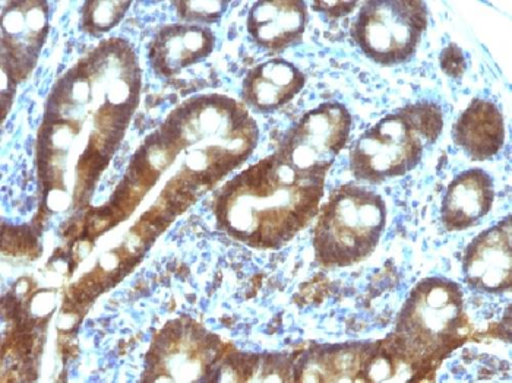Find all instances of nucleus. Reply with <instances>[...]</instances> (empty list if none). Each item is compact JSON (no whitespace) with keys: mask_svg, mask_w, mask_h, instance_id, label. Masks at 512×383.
I'll return each mask as SVG.
<instances>
[{"mask_svg":"<svg viewBox=\"0 0 512 383\" xmlns=\"http://www.w3.org/2000/svg\"><path fill=\"white\" fill-rule=\"evenodd\" d=\"M324 185L325 174L302 172L271 155L224 186L218 226L254 248H280L315 217Z\"/></svg>","mask_w":512,"mask_h":383,"instance_id":"nucleus-1","label":"nucleus"},{"mask_svg":"<svg viewBox=\"0 0 512 383\" xmlns=\"http://www.w3.org/2000/svg\"><path fill=\"white\" fill-rule=\"evenodd\" d=\"M461 287L448 278H425L410 291L394 331L379 348L394 369L395 382L428 378L467 340Z\"/></svg>","mask_w":512,"mask_h":383,"instance_id":"nucleus-2","label":"nucleus"},{"mask_svg":"<svg viewBox=\"0 0 512 383\" xmlns=\"http://www.w3.org/2000/svg\"><path fill=\"white\" fill-rule=\"evenodd\" d=\"M444 128L441 107L431 101L410 104L382 117L357 139L350 153V170L357 180L385 182L419 166L428 145Z\"/></svg>","mask_w":512,"mask_h":383,"instance_id":"nucleus-3","label":"nucleus"},{"mask_svg":"<svg viewBox=\"0 0 512 383\" xmlns=\"http://www.w3.org/2000/svg\"><path fill=\"white\" fill-rule=\"evenodd\" d=\"M387 224V205L363 186L335 189L314 233L316 258L327 267H350L372 255Z\"/></svg>","mask_w":512,"mask_h":383,"instance_id":"nucleus-4","label":"nucleus"},{"mask_svg":"<svg viewBox=\"0 0 512 383\" xmlns=\"http://www.w3.org/2000/svg\"><path fill=\"white\" fill-rule=\"evenodd\" d=\"M428 28V6L419 0H371L362 6L352 37L376 65L395 66L413 58Z\"/></svg>","mask_w":512,"mask_h":383,"instance_id":"nucleus-5","label":"nucleus"},{"mask_svg":"<svg viewBox=\"0 0 512 383\" xmlns=\"http://www.w3.org/2000/svg\"><path fill=\"white\" fill-rule=\"evenodd\" d=\"M352 125V116L343 104H324L297 123L277 155L302 172L327 174L346 147Z\"/></svg>","mask_w":512,"mask_h":383,"instance_id":"nucleus-6","label":"nucleus"},{"mask_svg":"<svg viewBox=\"0 0 512 383\" xmlns=\"http://www.w3.org/2000/svg\"><path fill=\"white\" fill-rule=\"evenodd\" d=\"M511 215L482 231L464 250V281L488 294L510 291L512 286Z\"/></svg>","mask_w":512,"mask_h":383,"instance_id":"nucleus-7","label":"nucleus"},{"mask_svg":"<svg viewBox=\"0 0 512 383\" xmlns=\"http://www.w3.org/2000/svg\"><path fill=\"white\" fill-rule=\"evenodd\" d=\"M495 183L491 174L470 169L455 176L442 199L441 220L445 230L463 231L491 212Z\"/></svg>","mask_w":512,"mask_h":383,"instance_id":"nucleus-8","label":"nucleus"},{"mask_svg":"<svg viewBox=\"0 0 512 383\" xmlns=\"http://www.w3.org/2000/svg\"><path fill=\"white\" fill-rule=\"evenodd\" d=\"M453 139L472 160H491L505 144L504 115L493 101L474 98L455 122Z\"/></svg>","mask_w":512,"mask_h":383,"instance_id":"nucleus-9","label":"nucleus"},{"mask_svg":"<svg viewBox=\"0 0 512 383\" xmlns=\"http://www.w3.org/2000/svg\"><path fill=\"white\" fill-rule=\"evenodd\" d=\"M306 8L302 2H259L252 6L248 30L259 46L281 50L299 40L305 31Z\"/></svg>","mask_w":512,"mask_h":383,"instance_id":"nucleus-10","label":"nucleus"},{"mask_svg":"<svg viewBox=\"0 0 512 383\" xmlns=\"http://www.w3.org/2000/svg\"><path fill=\"white\" fill-rule=\"evenodd\" d=\"M305 85V78L284 60H270L249 72L243 82V97L261 112H273L292 100Z\"/></svg>","mask_w":512,"mask_h":383,"instance_id":"nucleus-11","label":"nucleus"},{"mask_svg":"<svg viewBox=\"0 0 512 383\" xmlns=\"http://www.w3.org/2000/svg\"><path fill=\"white\" fill-rule=\"evenodd\" d=\"M214 47V36L210 30L199 27H173L164 36L161 60L166 74L178 72L185 66L207 58Z\"/></svg>","mask_w":512,"mask_h":383,"instance_id":"nucleus-12","label":"nucleus"},{"mask_svg":"<svg viewBox=\"0 0 512 383\" xmlns=\"http://www.w3.org/2000/svg\"><path fill=\"white\" fill-rule=\"evenodd\" d=\"M229 2H183L179 3L180 17L191 21H216L227 9Z\"/></svg>","mask_w":512,"mask_h":383,"instance_id":"nucleus-13","label":"nucleus"},{"mask_svg":"<svg viewBox=\"0 0 512 383\" xmlns=\"http://www.w3.org/2000/svg\"><path fill=\"white\" fill-rule=\"evenodd\" d=\"M441 65L445 72L450 69V66L455 65V71H457L458 75H461V72L458 71L457 66H460L461 71H464V68H466V65H464L463 52H461L457 46L451 44V46H448L447 49L444 50V53H442Z\"/></svg>","mask_w":512,"mask_h":383,"instance_id":"nucleus-14","label":"nucleus"},{"mask_svg":"<svg viewBox=\"0 0 512 383\" xmlns=\"http://www.w3.org/2000/svg\"><path fill=\"white\" fill-rule=\"evenodd\" d=\"M356 2H330V3H316L314 8L318 11L327 12L331 17H343V15L349 14L353 9L356 8Z\"/></svg>","mask_w":512,"mask_h":383,"instance_id":"nucleus-15","label":"nucleus"}]
</instances>
